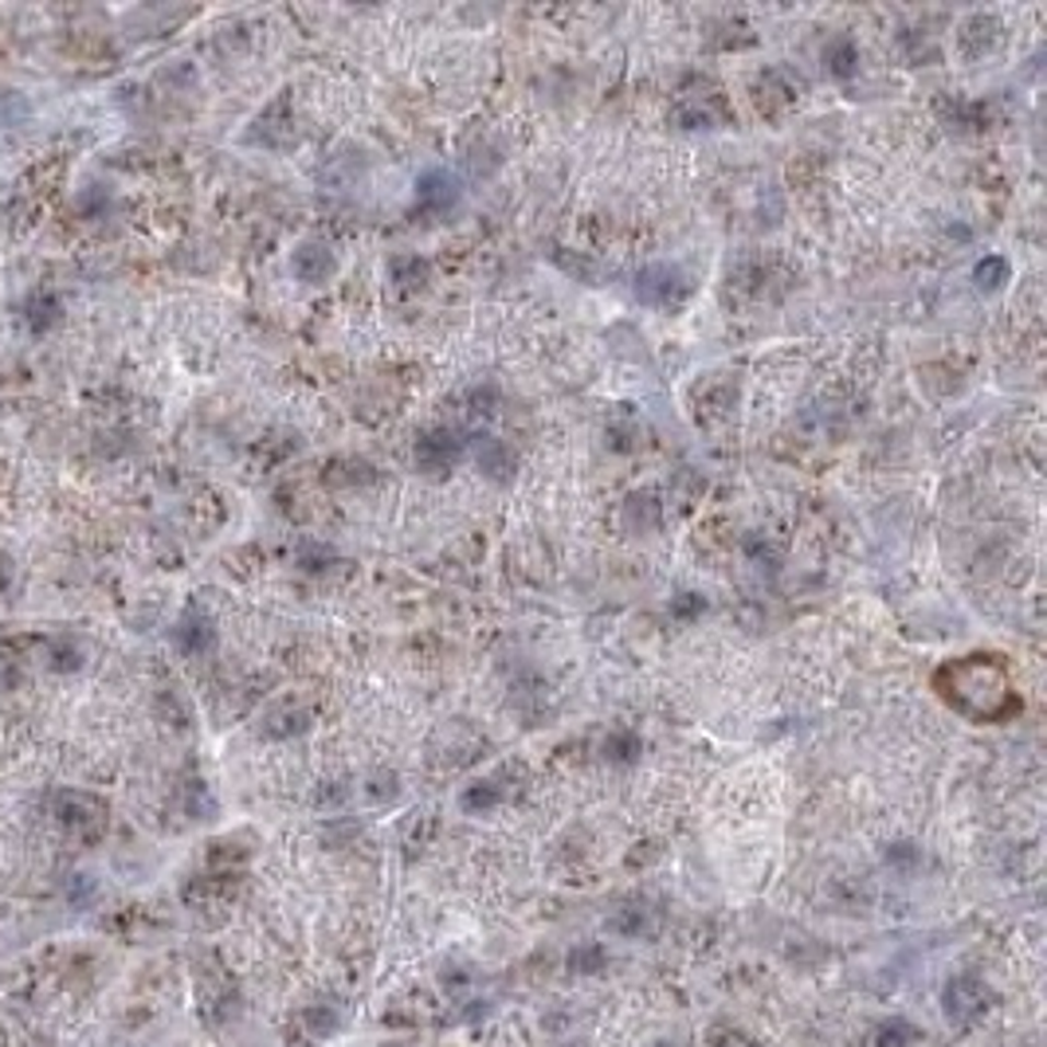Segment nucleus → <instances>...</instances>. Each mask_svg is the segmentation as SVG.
Instances as JSON below:
<instances>
[{"label":"nucleus","mask_w":1047,"mask_h":1047,"mask_svg":"<svg viewBox=\"0 0 1047 1047\" xmlns=\"http://www.w3.org/2000/svg\"><path fill=\"white\" fill-rule=\"evenodd\" d=\"M942 679H950V687H945L950 706H957V711L969 714V718H977V722L1004 718V714L1016 706L1012 687H1009V675L992 664V659H981V655H973V659H965V664L945 667Z\"/></svg>","instance_id":"obj_1"},{"label":"nucleus","mask_w":1047,"mask_h":1047,"mask_svg":"<svg viewBox=\"0 0 1047 1047\" xmlns=\"http://www.w3.org/2000/svg\"><path fill=\"white\" fill-rule=\"evenodd\" d=\"M942 1001L950 1020L969 1024V1020H981L985 1009H989V989H985V981H977V977H954V981L945 985Z\"/></svg>","instance_id":"obj_2"},{"label":"nucleus","mask_w":1047,"mask_h":1047,"mask_svg":"<svg viewBox=\"0 0 1047 1047\" xmlns=\"http://www.w3.org/2000/svg\"><path fill=\"white\" fill-rule=\"evenodd\" d=\"M459 456H463V444H459L456 432L436 428L416 444V463H421V471H428V475H444V471H451L459 463Z\"/></svg>","instance_id":"obj_3"},{"label":"nucleus","mask_w":1047,"mask_h":1047,"mask_svg":"<svg viewBox=\"0 0 1047 1047\" xmlns=\"http://www.w3.org/2000/svg\"><path fill=\"white\" fill-rule=\"evenodd\" d=\"M636 295L652 307H671L687 299V279L675 267H647L636 279Z\"/></svg>","instance_id":"obj_4"},{"label":"nucleus","mask_w":1047,"mask_h":1047,"mask_svg":"<svg viewBox=\"0 0 1047 1047\" xmlns=\"http://www.w3.org/2000/svg\"><path fill=\"white\" fill-rule=\"evenodd\" d=\"M456 200H459V185L444 169H428V173L416 181V205H421L424 212H448Z\"/></svg>","instance_id":"obj_5"},{"label":"nucleus","mask_w":1047,"mask_h":1047,"mask_svg":"<svg viewBox=\"0 0 1047 1047\" xmlns=\"http://www.w3.org/2000/svg\"><path fill=\"white\" fill-rule=\"evenodd\" d=\"M330 272H334V255H330L322 243H307V248L295 252V275H299L302 283H322Z\"/></svg>","instance_id":"obj_6"},{"label":"nucleus","mask_w":1047,"mask_h":1047,"mask_svg":"<svg viewBox=\"0 0 1047 1047\" xmlns=\"http://www.w3.org/2000/svg\"><path fill=\"white\" fill-rule=\"evenodd\" d=\"M475 456H479V468L495 479V483H506V475L515 468V463H510V451H506L495 436H475Z\"/></svg>","instance_id":"obj_7"},{"label":"nucleus","mask_w":1047,"mask_h":1047,"mask_svg":"<svg viewBox=\"0 0 1047 1047\" xmlns=\"http://www.w3.org/2000/svg\"><path fill=\"white\" fill-rule=\"evenodd\" d=\"M824 64H828V71H832L836 79H851L855 67H860V51H855L851 39H832L828 51H824Z\"/></svg>","instance_id":"obj_8"},{"label":"nucleus","mask_w":1047,"mask_h":1047,"mask_svg":"<svg viewBox=\"0 0 1047 1047\" xmlns=\"http://www.w3.org/2000/svg\"><path fill=\"white\" fill-rule=\"evenodd\" d=\"M498 801H503V793H498L495 781H479V785H471L468 793L459 796V805H463V813H486V808H495Z\"/></svg>","instance_id":"obj_9"},{"label":"nucleus","mask_w":1047,"mask_h":1047,"mask_svg":"<svg viewBox=\"0 0 1047 1047\" xmlns=\"http://www.w3.org/2000/svg\"><path fill=\"white\" fill-rule=\"evenodd\" d=\"M389 272H393V279L401 283V287H421V283L428 279V263H424L421 255H396V260L389 263Z\"/></svg>","instance_id":"obj_10"},{"label":"nucleus","mask_w":1047,"mask_h":1047,"mask_svg":"<svg viewBox=\"0 0 1047 1047\" xmlns=\"http://www.w3.org/2000/svg\"><path fill=\"white\" fill-rule=\"evenodd\" d=\"M973 279H977L981 290H997L1001 283H1009V260H1004V255H985V260L977 263Z\"/></svg>","instance_id":"obj_11"},{"label":"nucleus","mask_w":1047,"mask_h":1047,"mask_svg":"<svg viewBox=\"0 0 1047 1047\" xmlns=\"http://www.w3.org/2000/svg\"><path fill=\"white\" fill-rule=\"evenodd\" d=\"M605 753L617 766H628V761L640 758V738H632V734H612V738L605 741Z\"/></svg>","instance_id":"obj_12"},{"label":"nucleus","mask_w":1047,"mask_h":1047,"mask_svg":"<svg viewBox=\"0 0 1047 1047\" xmlns=\"http://www.w3.org/2000/svg\"><path fill=\"white\" fill-rule=\"evenodd\" d=\"M605 962H608V954L600 950V945H580L577 954L569 957V965L577 973H600L605 969Z\"/></svg>","instance_id":"obj_13"},{"label":"nucleus","mask_w":1047,"mask_h":1047,"mask_svg":"<svg viewBox=\"0 0 1047 1047\" xmlns=\"http://www.w3.org/2000/svg\"><path fill=\"white\" fill-rule=\"evenodd\" d=\"M910 1044V1032L902 1020H890V1024H883L879 1032H875V1047H907Z\"/></svg>","instance_id":"obj_14"},{"label":"nucleus","mask_w":1047,"mask_h":1047,"mask_svg":"<svg viewBox=\"0 0 1047 1047\" xmlns=\"http://www.w3.org/2000/svg\"><path fill=\"white\" fill-rule=\"evenodd\" d=\"M699 612H702V597H694V592H683V597L671 605L675 620H691V617H699Z\"/></svg>","instance_id":"obj_15"},{"label":"nucleus","mask_w":1047,"mask_h":1047,"mask_svg":"<svg viewBox=\"0 0 1047 1047\" xmlns=\"http://www.w3.org/2000/svg\"><path fill=\"white\" fill-rule=\"evenodd\" d=\"M652 1047H675V1044H667V1039H664V1044H652Z\"/></svg>","instance_id":"obj_16"}]
</instances>
